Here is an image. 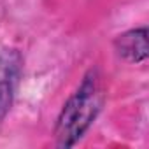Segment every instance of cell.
<instances>
[{
  "label": "cell",
  "mask_w": 149,
  "mask_h": 149,
  "mask_svg": "<svg viewBox=\"0 0 149 149\" xmlns=\"http://www.w3.org/2000/svg\"><path fill=\"white\" fill-rule=\"evenodd\" d=\"M116 51L121 58L139 63L147 58V30L146 28H137L121 33L114 40Z\"/></svg>",
  "instance_id": "3957f363"
},
{
  "label": "cell",
  "mask_w": 149,
  "mask_h": 149,
  "mask_svg": "<svg viewBox=\"0 0 149 149\" xmlns=\"http://www.w3.org/2000/svg\"><path fill=\"white\" fill-rule=\"evenodd\" d=\"M23 70V58L18 49H4L0 53V121L9 112L19 77Z\"/></svg>",
  "instance_id": "7a4b0ae2"
},
{
  "label": "cell",
  "mask_w": 149,
  "mask_h": 149,
  "mask_svg": "<svg viewBox=\"0 0 149 149\" xmlns=\"http://www.w3.org/2000/svg\"><path fill=\"white\" fill-rule=\"evenodd\" d=\"M102 104L104 93L100 86V77L95 70H91L77 88V91L67 100L58 116L54 126L58 146L70 147L76 144L95 121L97 114L102 109Z\"/></svg>",
  "instance_id": "6da1fadb"
}]
</instances>
